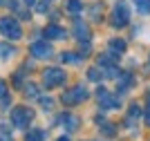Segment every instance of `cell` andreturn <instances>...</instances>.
Wrapping results in <instances>:
<instances>
[{
	"label": "cell",
	"instance_id": "21",
	"mask_svg": "<svg viewBox=\"0 0 150 141\" xmlns=\"http://www.w3.org/2000/svg\"><path fill=\"white\" fill-rule=\"evenodd\" d=\"M139 114H141V110H139V105H132L130 112H128V119H137Z\"/></svg>",
	"mask_w": 150,
	"mask_h": 141
},
{
	"label": "cell",
	"instance_id": "4",
	"mask_svg": "<svg viewBox=\"0 0 150 141\" xmlns=\"http://www.w3.org/2000/svg\"><path fill=\"white\" fill-rule=\"evenodd\" d=\"M85 98H88V90L83 85H74L69 92H63L61 101L65 105H76V103H81V101H85Z\"/></svg>",
	"mask_w": 150,
	"mask_h": 141
},
{
	"label": "cell",
	"instance_id": "2",
	"mask_svg": "<svg viewBox=\"0 0 150 141\" xmlns=\"http://www.w3.org/2000/svg\"><path fill=\"white\" fill-rule=\"evenodd\" d=\"M31 119H34V112L29 110V108H25V105H18V108H13L11 110V123L13 128H27L31 123Z\"/></svg>",
	"mask_w": 150,
	"mask_h": 141
},
{
	"label": "cell",
	"instance_id": "10",
	"mask_svg": "<svg viewBox=\"0 0 150 141\" xmlns=\"http://www.w3.org/2000/svg\"><path fill=\"white\" fill-rule=\"evenodd\" d=\"M45 38L61 40V38H65V29H63V27H58V25H50V27H45Z\"/></svg>",
	"mask_w": 150,
	"mask_h": 141
},
{
	"label": "cell",
	"instance_id": "23",
	"mask_svg": "<svg viewBox=\"0 0 150 141\" xmlns=\"http://www.w3.org/2000/svg\"><path fill=\"white\" fill-rule=\"evenodd\" d=\"M47 2H50V0H43L40 5H36V11L38 13H45V11H47Z\"/></svg>",
	"mask_w": 150,
	"mask_h": 141
},
{
	"label": "cell",
	"instance_id": "8",
	"mask_svg": "<svg viewBox=\"0 0 150 141\" xmlns=\"http://www.w3.org/2000/svg\"><path fill=\"white\" fill-rule=\"evenodd\" d=\"M72 31H74V38L79 43H90V29L83 20H74V29Z\"/></svg>",
	"mask_w": 150,
	"mask_h": 141
},
{
	"label": "cell",
	"instance_id": "18",
	"mask_svg": "<svg viewBox=\"0 0 150 141\" xmlns=\"http://www.w3.org/2000/svg\"><path fill=\"white\" fill-rule=\"evenodd\" d=\"M110 49L117 52V54H123V52H125V43L119 40V38H117V40H110Z\"/></svg>",
	"mask_w": 150,
	"mask_h": 141
},
{
	"label": "cell",
	"instance_id": "28",
	"mask_svg": "<svg viewBox=\"0 0 150 141\" xmlns=\"http://www.w3.org/2000/svg\"><path fill=\"white\" fill-rule=\"evenodd\" d=\"M2 2H7V0H0V5H2Z\"/></svg>",
	"mask_w": 150,
	"mask_h": 141
},
{
	"label": "cell",
	"instance_id": "11",
	"mask_svg": "<svg viewBox=\"0 0 150 141\" xmlns=\"http://www.w3.org/2000/svg\"><path fill=\"white\" fill-rule=\"evenodd\" d=\"M9 103H11V94H9V87H7L5 81L0 79V105H2V108H9Z\"/></svg>",
	"mask_w": 150,
	"mask_h": 141
},
{
	"label": "cell",
	"instance_id": "19",
	"mask_svg": "<svg viewBox=\"0 0 150 141\" xmlns=\"http://www.w3.org/2000/svg\"><path fill=\"white\" fill-rule=\"evenodd\" d=\"M25 94H29V96L36 98L38 96V87L34 85V83H27V85H25Z\"/></svg>",
	"mask_w": 150,
	"mask_h": 141
},
{
	"label": "cell",
	"instance_id": "25",
	"mask_svg": "<svg viewBox=\"0 0 150 141\" xmlns=\"http://www.w3.org/2000/svg\"><path fill=\"white\" fill-rule=\"evenodd\" d=\"M23 2H25V5H34V2H36V0H23Z\"/></svg>",
	"mask_w": 150,
	"mask_h": 141
},
{
	"label": "cell",
	"instance_id": "27",
	"mask_svg": "<svg viewBox=\"0 0 150 141\" xmlns=\"http://www.w3.org/2000/svg\"><path fill=\"white\" fill-rule=\"evenodd\" d=\"M58 141H69V139H67V137H61V139H58Z\"/></svg>",
	"mask_w": 150,
	"mask_h": 141
},
{
	"label": "cell",
	"instance_id": "15",
	"mask_svg": "<svg viewBox=\"0 0 150 141\" xmlns=\"http://www.w3.org/2000/svg\"><path fill=\"white\" fill-rule=\"evenodd\" d=\"M61 61L63 63H72V65H79V63L83 61V56L74 54V52H65V54H61Z\"/></svg>",
	"mask_w": 150,
	"mask_h": 141
},
{
	"label": "cell",
	"instance_id": "26",
	"mask_svg": "<svg viewBox=\"0 0 150 141\" xmlns=\"http://www.w3.org/2000/svg\"><path fill=\"white\" fill-rule=\"evenodd\" d=\"M146 123H148V125H150V112H148V114H146Z\"/></svg>",
	"mask_w": 150,
	"mask_h": 141
},
{
	"label": "cell",
	"instance_id": "16",
	"mask_svg": "<svg viewBox=\"0 0 150 141\" xmlns=\"http://www.w3.org/2000/svg\"><path fill=\"white\" fill-rule=\"evenodd\" d=\"M65 9H67L69 13H81L83 2L81 0H67V2H65Z\"/></svg>",
	"mask_w": 150,
	"mask_h": 141
},
{
	"label": "cell",
	"instance_id": "24",
	"mask_svg": "<svg viewBox=\"0 0 150 141\" xmlns=\"http://www.w3.org/2000/svg\"><path fill=\"white\" fill-rule=\"evenodd\" d=\"M0 141H11V139L7 137V132H0Z\"/></svg>",
	"mask_w": 150,
	"mask_h": 141
},
{
	"label": "cell",
	"instance_id": "14",
	"mask_svg": "<svg viewBox=\"0 0 150 141\" xmlns=\"http://www.w3.org/2000/svg\"><path fill=\"white\" fill-rule=\"evenodd\" d=\"M18 54V49L9 43H0V58H11V56Z\"/></svg>",
	"mask_w": 150,
	"mask_h": 141
},
{
	"label": "cell",
	"instance_id": "22",
	"mask_svg": "<svg viewBox=\"0 0 150 141\" xmlns=\"http://www.w3.org/2000/svg\"><path fill=\"white\" fill-rule=\"evenodd\" d=\"M38 101H40V105H45L47 110H52V108H54V101H52V98H45V96H40Z\"/></svg>",
	"mask_w": 150,
	"mask_h": 141
},
{
	"label": "cell",
	"instance_id": "9",
	"mask_svg": "<svg viewBox=\"0 0 150 141\" xmlns=\"http://www.w3.org/2000/svg\"><path fill=\"white\" fill-rule=\"evenodd\" d=\"M58 123H61L63 128L67 130V132H74L79 125H81V121H79V117H74V114H63L61 119H58Z\"/></svg>",
	"mask_w": 150,
	"mask_h": 141
},
{
	"label": "cell",
	"instance_id": "3",
	"mask_svg": "<svg viewBox=\"0 0 150 141\" xmlns=\"http://www.w3.org/2000/svg\"><path fill=\"white\" fill-rule=\"evenodd\" d=\"M63 81H65V74L58 67H47L43 72V85L47 90H52V87H56V85H63Z\"/></svg>",
	"mask_w": 150,
	"mask_h": 141
},
{
	"label": "cell",
	"instance_id": "1",
	"mask_svg": "<svg viewBox=\"0 0 150 141\" xmlns=\"http://www.w3.org/2000/svg\"><path fill=\"white\" fill-rule=\"evenodd\" d=\"M0 34L5 38H11V40L23 38V29H20L18 20L11 18V16H2V18H0Z\"/></svg>",
	"mask_w": 150,
	"mask_h": 141
},
{
	"label": "cell",
	"instance_id": "6",
	"mask_svg": "<svg viewBox=\"0 0 150 141\" xmlns=\"http://www.w3.org/2000/svg\"><path fill=\"white\" fill-rule=\"evenodd\" d=\"M29 52H31V56H34V58H50V56L54 54L52 45L45 43V40H36V43H31Z\"/></svg>",
	"mask_w": 150,
	"mask_h": 141
},
{
	"label": "cell",
	"instance_id": "5",
	"mask_svg": "<svg viewBox=\"0 0 150 141\" xmlns=\"http://www.w3.org/2000/svg\"><path fill=\"white\" fill-rule=\"evenodd\" d=\"M128 20H130V7L121 0V2H117V7L112 9V25L114 27H125Z\"/></svg>",
	"mask_w": 150,
	"mask_h": 141
},
{
	"label": "cell",
	"instance_id": "12",
	"mask_svg": "<svg viewBox=\"0 0 150 141\" xmlns=\"http://www.w3.org/2000/svg\"><path fill=\"white\" fill-rule=\"evenodd\" d=\"M25 141H45V130L43 128H31V130H27Z\"/></svg>",
	"mask_w": 150,
	"mask_h": 141
},
{
	"label": "cell",
	"instance_id": "7",
	"mask_svg": "<svg viewBox=\"0 0 150 141\" xmlns=\"http://www.w3.org/2000/svg\"><path fill=\"white\" fill-rule=\"evenodd\" d=\"M96 98L101 101V105H103L105 110L119 105V98L114 96V94H110V90H105V87H99V90H96Z\"/></svg>",
	"mask_w": 150,
	"mask_h": 141
},
{
	"label": "cell",
	"instance_id": "13",
	"mask_svg": "<svg viewBox=\"0 0 150 141\" xmlns=\"http://www.w3.org/2000/svg\"><path fill=\"white\" fill-rule=\"evenodd\" d=\"M7 5L11 7V9H13L16 13H18V16H23V18H29V11H27V5L23 7V5L18 2V0H7Z\"/></svg>",
	"mask_w": 150,
	"mask_h": 141
},
{
	"label": "cell",
	"instance_id": "20",
	"mask_svg": "<svg viewBox=\"0 0 150 141\" xmlns=\"http://www.w3.org/2000/svg\"><path fill=\"white\" fill-rule=\"evenodd\" d=\"M99 76H101V69H96V67H92L88 72V79L90 81H99Z\"/></svg>",
	"mask_w": 150,
	"mask_h": 141
},
{
	"label": "cell",
	"instance_id": "17",
	"mask_svg": "<svg viewBox=\"0 0 150 141\" xmlns=\"http://www.w3.org/2000/svg\"><path fill=\"white\" fill-rule=\"evenodd\" d=\"M139 13H150V0H132Z\"/></svg>",
	"mask_w": 150,
	"mask_h": 141
}]
</instances>
